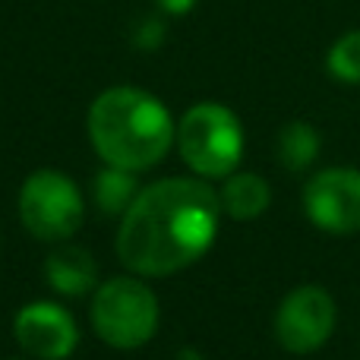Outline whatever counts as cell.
Instances as JSON below:
<instances>
[{
  "mask_svg": "<svg viewBox=\"0 0 360 360\" xmlns=\"http://www.w3.org/2000/svg\"><path fill=\"white\" fill-rule=\"evenodd\" d=\"M95 202L108 212V215H127L133 199L139 196L136 190V174L124 168H111L108 165L98 177H95Z\"/></svg>",
  "mask_w": 360,
  "mask_h": 360,
  "instance_id": "7c38bea8",
  "label": "cell"
},
{
  "mask_svg": "<svg viewBox=\"0 0 360 360\" xmlns=\"http://www.w3.org/2000/svg\"><path fill=\"white\" fill-rule=\"evenodd\" d=\"M44 278L51 281L57 294H67V297H79V294L92 291L95 281H98V266H95L92 253L82 247H57L54 253L44 262Z\"/></svg>",
  "mask_w": 360,
  "mask_h": 360,
  "instance_id": "9c48e42d",
  "label": "cell"
},
{
  "mask_svg": "<svg viewBox=\"0 0 360 360\" xmlns=\"http://www.w3.org/2000/svg\"><path fill=\"white\" fill-rule=\"evenodd\" d=\"M335 300L323 285H300L278 304L275 338L291 354H313L335 332Z\"/></svg>",
  "mask_w": 360,
  "mask_h": 360,
  "instance_id": "8992f818",
  "label": "cell"
},
{
  "mask_svg": "<svg viewBox=\"0 0 360 360\" xmlns=\"http://www.w3.org/2000/svg\"><path fill=\"white\" fill-rule=\"evenodd\" d=\"M326 70H329L332 79L357 86L360 82V29L348 32V35H342L332 44L329 57H326Z\"/></svg>",
  "mask_w": 360,
  "mask_h": 360,
  "instance_id": "4fadbf2b",
  "label": "cell"
},
{
  "mask_svg": "<svg viewBox=\"0 0 360 360\" xmlns=\"http://www.w3.org/2000/svg\"><path fill=\"white\" fill-rule=\"evenodd\" d=\"M92 326L111 348H143L158 329V297L139 278H111L95 291Z\"/></svg>",
  "mask_w": 360,
  "mask_h": 360,
  "instance_id": "277c9868",
  "label": "cell"
},
{
  "mask_svg": "<svg viewBox=\"0 0 360 360\" xmlns=\"http://www.w3.org/2000/svg\"><path fill=\"white\" fill-rule=\"evenodd\" d=\"M180 158L199 177H231L243 158V127L237 114L215 101L193 105L177 124Z\"/></svg>",
  "mask_w": 360,
  "mask_h": 360,
  "instance_id": "3957f363",
  "label": "cell"
},
{
  "mask_svg": "<svg viewBox=\"0 0 360 360\" xmlns=\"http://www.w3.org/2000/svg\"><path fill=\"white\" fill-rule=\"evenodd\" d=\"M221 199L209 184L168 177L139 190L117 231V256L130 272L165 278L209 253Z\"/></svg>",
  "mask_w": 360,
  "mask_h": 360,
  "instance_id": "6da1fadb",
  "label": "cell"
},
{
  "mask_svg": "<svg viewBox=\"0 0 360 360\" xmlns=\"http://www.w3.org/2000/svg\"><path fill=\"white\" fill-rule=\"evenodd\" d=\"M158 6H162L165 13H174V16H184V13H190L193 6H196V0H155Z\"/></svg>",
  "mask_w": 360,
  "mask_h": 360,
  "instance_id": "5bb4252c",
  "label": "cell"
},
{
  "mask_svg": "<svg viewBox=\"0 0 360 360\" xmlns=\"http://www.w3.org/2000/svg\"><path fill=\"white\" fill-rule=\"evenodd\" d=\"M13 335L25 354L38 360H63L73 354L76 342H79V329H76L73 316L63 307L48 304V300L22 307L13 319Z\"/></svg>",
  "mask_w": 360,
  "mask_h": 360,
  "instance_id": "ba28073f",
  "label": "cell"
},
{
  "mask_svg": "<svg viewBox=\"0 0 360 360\" xmlns=\"http://www.w3.org/2000/svg\"><path fill=\"white\" fill-rule=\"evenodd\" d=\"M319 149H323V139H319L316 127L304 124V120H291L278 133V158L288 171H307L319 158Z\"/></svg>",
  "mask_w": 360,
  "mask_h": 360,
  "instance_id": "8fae6325",
  "label": "cell"
},
{
  "mask_svg": "<svg viewBox=\"0 0 360 360\" xmlns=\"http://www.w3.org/2000/svg\"><path fill=\"white\" fill-rule=\"evenodd\" d=\"M86 215L79 186L60 171H35L19 190V218L32 237L60 243L73 237Z\"/></svg>",
  "mask_w": 360,
  "mask_h": 360,
  "instance_id": "5b68a950",
  "label": "cell"
},
{
  "mask_svg": "<svg viewBox=\"0 0 360 360\" xmlns=\"http://www.w3.org/2000/svg\"><path fill=\"white\" fill-rule=\"evenodd\" d=\"M304 212L319 231L348 237L360 231V171L326 168L304 186Z\"/></svg>",
  "mask_w": 360,
  "mask_h": 360,
  "instance_id": "52a82bcc",
  "label": "cell"
},
{
  "mask_svg": "<svg viewBox=\"0 0 360 360\" xmlns=\"http://www.w3.org/2000/svg\"><path fill=\"white\" fill-rule=\"evenodd\" d=\"M174 120L155 95L133 86L101 92L89 108V139L111 168L146 171L174 146Z\"/></svg>",
  "mask_w": 360,
  "mask_h": 360,
  "instance_id": "7a4b0ae2",
  "label": "cell"
},
{
  "mask_svg": "<svg viewBox=\"0 0 360 360\" xmlns=\"http://www.w3.org/2000/svg\"><path fill=\"white\" fill-rule=\"evenodd\" d=\"M218 199H221V212L231 215L234 221H253L269 209L272 190H269L266 177L243 171V174H231L224 180Z\"/></svg>",
  "mask_w": 360,
  "mask_h": 360,
  "instance_id": "30bf717a",
  "label": "cell"
}]
</instances>
